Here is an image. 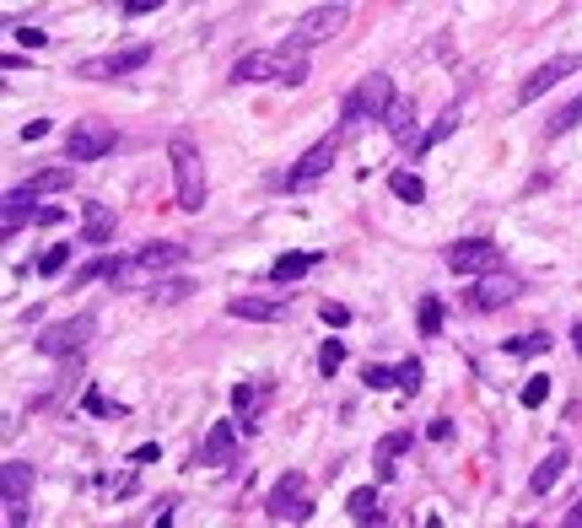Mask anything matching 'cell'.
Here are the masks:
<instances>
[{
    "instance_id": "1",
    "label": "cell",
    "mask_w": 582,
    "mask_h": 528,
    "mask_svg": "<svg viewBox=\"0 0 582 528\" xmlns=\"http://www.w3.org/2000/svg\"><path fill=\"white\" fill-rule=\"evenodd\" d=\"M232 82H286V87H302L307 82V49L302 43H281V49H253L232 65Z\"/></svg>"
},
{
    "instance_id": "2",
    "label": "cell",
    "mask_w": 582,
    "mask_h": 528,
    "mask_svg": "<svg viewBox=\"0 0 582 528\" xmlns=\"http://www.w3.org/2000/svg\"><path fill=\"white\" fill-rule=\"evenodd\" d=\"M189 259V248L183 243H146V248H136L124 264H113V286H124V291H136V286H146V281H157L162 270H178V264Z\"/></svg>"
},
{
    "instance_id": "3",
    "label": "cell",
    "mask_w": 582,
    "mask_h": 528,
    "mask_svg": "<svg viewBox=\"0 0 582 528\" xmlns=\"http://www.w3.org/2000/svg\"><path fill=\"white\" fill-rule=\"evenodd\" d=\"M167 157H173V189H178V211H189V216H200V206H206V194H211V183H206V162H200V151H194L183 136L167 146Z\"/></svg>"
},
{
    "instance_id": "4",
    "label": "cell",
    "mask_w": 582,
    "mask_h": 528,
    "mask_svg": "<svg viewBox=\"0 0 582 528\" xmlns=\"http://www.w3.org/2000/svg\"><path fill=\"white\" fill-rule=\"evenodd\" d=\"M388 103H394V82H388L383 71H372V76H361V87L340 103V124L356 129V124H367V119H383Z\"/></svg>"
},
{
    "instance_id": "5",
    "label": "cell",
    "mask_w": 582,
    "mask_h": 528,
    "mask_svg": "<svg viewBox=\"0 0 582 528\" xmlns=\"http://www.w3.org/2000/svg\"><path fill=\"white\" fill-rule=\"evenodd\" d=\"M113 124H103V119H76L71 124V136H65V162H97V157H108L113 151Z\"/></svg>"
},
{
    "instance_id": "6",
    "label": "cell",
    "mask_w": 582,
    "mask_h": 528,
    "mask_svg": "<svg viewBox=\"0 0 582 528\" xmlns=\"http://www.w3.org/2000/svg\"><path fill=\"white\" fill-rule=\"evenodd\" d=\"M151 65V43H136V49H119V54H103V59H81L76 76L81 82H113V76H129V71H146Z\"/></svg>"
},
{
    "instance_id": "7",
    "label": "cell",
    "mask_w": 582,
    "mask_h": 528,
    "mask_svg": "<svg viewBox=\"0 0 582 528\" xmlns=\"http://www.w3.org/2000/svg\"><path fill=\"white\" fill-rule=\"evenodd\" d=\"M92 329H97V318H92V313H76V318L43 329V335H38V351H43V356H76V351H87Z\"/></svg>"
},
{
    "instance_id": "8",
    "label": "cell",
    "mask_w": 582,
    "mask_h": 528,
    "mask_svg": "<svg viewBox=\"0 0 582 528\" xmlns=\"http://www.w3.org/2000/svg\"><path fill=\"white\" fill-rule=\"evenodd\" d=\"M496 264H501V248L491 237H459L447 248V270L453 276H491Z\"/></svg>"
},
{
    "instance_id": "9",
    "label": "cell",
    "mask_w": 582,
    "mask_h": 528,
    "mask_svg": "<svg viewBox=\"0 0 582 528\" xmlns=\"http://www.w3.org/2000/svg\"><path fill=\"white\" fill-rule=\"evenodd\" d=\"M340 27H345V6H313V12H302V17L291 22V43H302V49L330 43Z\"/></svg>"
},
{
    "instance_id": "10",
    "label": "cell",
    "mask_w": 582,
    "mask_h": 528,
    "mask_svg": "<svg viewBox=\"0 0 582 528\" xmlns=\"http://www.w3.org/2000/svg\"><path fill=\"white\" fill-rule=\"evenodd\" d=\"M313 512V501H307V480L302 475H286L275 491H270V501H265V517L270 523H302Z\"/></svg>"
},
{
    "instance_id": "11",
    "label": "cell",
    "mask_w": 582,
    "mask_h": 528,
    "mask_svg": "<svg viewBox=\"0 0 582 528\" xmlns=\"http://www.w3.org/2000/svg\"><path fill=\"white\" fill-rule=\"evenodd\" d=\"M571 71H582V54H555V59H545L539 71H534L524 87H517V103H534V97H545V92H550V87H561Z\"/></svg>"
},
{
    "instance_id": "12",
    "label": "cell",
    "mask_w": 582,
    "mask_h": 528,
    "mask_svg": "<svg viewBox=\"0 0 582 528\" xmlns=\"http://www.w3.org/2000/svg\"><path fill=\"white\" fill-rule=\"evenodd\" d=\"M335 157H340V136L318 141V146H313V151H307V157H302L291 173H286V183H291V189H307L313 178H323V173H330V162H335Z\"/></svg>"
},
{
    "instance_id": "13",
    "label": "cell",
    "mask_w": 582,
    "mask_h": 528,
    "mask_svg": "<svg viewBox=\"0 0 582 528\" xmlns=\"http://www.w3.org/2000/svg\"><path fill=\"white\" fill-rule=\"evenodd\" d=\"M27 491H33V470L22 458H6L0 464V507H27Z\"/></svg>"
},
{
    "instance_id": "14",
    "label": "cell",
    "mask_w": 582,
    "mask_h": 528,
    "mask_svg": "<svg viewBox=\"0 0 582 528\" xmlns=\"http://www.w3.org/2000/svg\"><path fill=\"white\" fill-rule=\"evenodd\" d=\"M237 458V426L232 421H216L206 431V447H200V464H232Z\"/></svg>"
},
{
    "instance_id": "15",
    "label": "cell",
    "mask_w": 582,
    "mask_h": 528,
    "mask_svg": "<svg viewBox=\"0 0 582 528\" xmlns=\"http://www.w3.org/2000/svg\"><path fill=\"white\" fill-rule=\"evenodd\" d=\"M227 313L232 318H248V323H275L286 313L281 297H227Z\"/></svg>"
},
{
    "instance_id": "16",
    "label": "cell",
    "mask_w": 582,
    "mask_h": 528,
    "mask_svg": "<svg viewBox=\"0 0 582 528\" xmlns=\"http://www.w3.org/2000/svg\"><path fill=\"white\" fill-rule=\"evenodd\" d=\"M33 206H38V194H33L27 183L6 194V211H0V227H6V237H12V232H17L22 221H38V211H33Z\"/></svg>"
},
{
    "instance_id": "17",
    "label": "cell",
    "mask_w": 582,
    "mask_h": 528,
    "mask_svg": "<svg viewBox=\"0 0 582 528\" xmlns=\"http://www.w3.org/2000/svg\"><path fill=\"white\" fill-rule=\"evenodd\" d=\"M512 297H517V281L512 276H496V270L480 276V286H475V307H507Z\"/></svg>"
},
{
    "instance_id": "18",
    "label": "cell",
    "mask_w": 582,
    "mask_h": 528,
    "mask_svg": "<svg viewBox=\"0 0 582 528\" xmlns=\"http://www.w3.org/2000/svg\"><path fill=\"white\" fill-rule=\"evenodd\" d=\"M383 124H388V136H394L400 146H410L415 141V103L394 97V103H388V113H383Z\"/></svg>"
},
{
    "instance_id": "19",
    "label": "cell",
    "mask_w": 582,
    "mask_h": 528,
    "mask_svg": "<svg viewBox=\"0 0 582 528\" xmlns=\"http://www.w3.org/2000/svg\"><path fill=\"white\" fill-rule=\"evenodd\" d=\"M318 259H323L318 248H307V253H281V259L270 264V281H281V286H286V281H302V276L313 270Z\"/></svg>"
},
{
    "instance_id": "20",
    "label": "cell",
    "mask_w": 582,
    "mask_h": 528,
    "mask_svg": "<svg viewBox=\"0 0 582 528\" xmlns=\"http://www.w3.org/2000/svg\"><path fill=\"white\" fill-rule=\"evenodd\" d=\"M561 470H566V447H550L545 453V464L529 475V491L534 496H545V491H555V480H561Z\"/></svg>"
},
{
    "instance_id": "21",
    "label": "cell",
    "mask_w": 582,
    "mask_h": 528,
    "mask_svg": "<svg viewBox=\"0 0 582 528\" xmlns=\"http://www.w3.org/2000/svg\"><path fill=\"white\" fill-rule=\"evenodd\" d=\"M410 447V431H388L383 442H377V453H372V464H377V475L388 480V475H394V458Z\"/></svg>"
},
{
    "instance_id": "22",
    "label": "cell",
    "mask_w": 582,
    "mask_h": 528,
    "mask_svg": "<svg viewBox=\"0 0 582 528\" xmlns=\"http://www.w3.org/2000/svg\"><path fill=\"white\" fill-rule=\"evenodd\" d=\"M81 237H87V243H108V237H113V216H108V206H87Z\"/></svg>"
},
{
    "instance_id": "23",
    "label": "cell",
    "mask_w": 582,
    "mask_h": 528,
    "mask_svg": "<svg viewBox=\"0 0 582 528\" xmlns=\"http://www.w3.org/2000/svg\"><path fill=\"white\" fill-rule=\"evenodd\" d=\"M27 189H33V194H59V189H71V162H65V167H43V173H33Z\"/></svg>"
},
{
    "instance_id": "24",
    "label": "cell",
    "mask_w": 582,
    "mask_h": 528,
    "mask_svg": "<svg viewBox=\"0 0 582 528\" xmlns=\"http://www.w3.org/2000/svg\"><path fill=\"white\" fill-rule=\"evenodd\" d=\"M388 189H394V200H405V206H421L426 200L421 173H394V178H388Z\"/></svg>"
},
{
    "instance_id": "25",
    "label": "cell",
    "mask_w": 582,
    "mask_h": 528,
    "mask_svg": "<svg viewBox=\"0 0 582 528\" xmlns=\"http://www.w3.org/2000/svg\"><path fill=\"white\" fill-rule=\"evenodd\" d=\"M453 129H459V108H447V113H442V119H437V124L426 129V136L415 141V157H421V151H431L437 141H447V136H453Z\"/></svg>"
},
{
    "instance_id": "26",
    "label": "cell",
    "mask_w": 582,
    "mask_h": 528,
    "mask_svg": "<svg viewBox=\"0 0 582 528\" xmlns=\"http://www.w3.org/2000/svg\"><path fill=\"white\" fill-rule=\"evenodd\" d=\"M345 512H351L356 523H377V491H372V485H361V491H351V501H345Z\"/></svg>"
},
{
    "instance_id": "27",
    "label": "cell",
    "mask_w": 582,
    "mask_h": 528,
    "mask_svg": "<svg viewBox=\"0 0 582 528\" xmlns=\"http://www.w3.org/2000/svg\"><path fill=\"white\" fill-rule=\"evenodd\" d=\"M571 124H582V97H571V103H566V108H561L550 124H545V136H566Z\"/></svg>"
},
{
    "instance_id": "28",
    "label": "cell",
    "mask_w": 582,
    "mask_h": 528,
    "mask_svg": "<svg viewBox=\"0 0 582 528\" xmlns=\"http://www.w3.org/2000/svg\"><path fill=\"white\" fill-rule=\"evenodd\" d=\"M340 361H345V346H340V340H323V346H318V372H323V377H335Z\"/></svg>"
},
{
    "instance_id": "29",
    "label": "cell",
    "mask_w": 582,
    "mask_h": 528,
    "mask_svg": "<svg viewBox=\"0 0 582 528\" xmlns=\"http://www.w3.org/2000/svg\"><path fill=\"white\" fill-rule=\"evenodd\" d=\"M65 264H71V243H54V248L38 259V276H59Z\"/></svg>"
},
{
    "instance_id": "30",
    "label": "cell",
    "mask_w": 582,
    "mask_h": 528,
    "mask_svg": "<svg viewBox=\"0 0 582 528\" xmlns=\"http://www.w3.org/2000/svg\"><path fill=\"white\" fill-rule=\"evenodd\" d=\"M421 335H442V302L421 297Z\"/></svg>"
},
{
    "instance_id": "31",
    "label": "cell",
    "mask_w": 582,
    "mask_h": 528,
    "mask_svg": "<svg viewBox=\"0 0 582 528\" xmlns=\"http://www.w3.org/2000/svg\"><path fill=\"white\" fill-rule=\"evenodd\" d=\"M507 351H512V356H539V351H550V335H524V340H507Z\"/></svg>"
},
{
    "instance_id": "32",
    "label": "cell",
    "mask_w": 582,
    "mask_h": 528,
    "mask_svg": "<svg viewBox=\"0 0 582 528\" xmlns=\"http://www.w3.org/2000/svg\"><path fill=\"white\" fill-rule=\"evenodd\" d=\"M318 318L330 323V329H345V323H351V307H345V302H318Z\"/></svg>"
},
{
    "instance_id": "33",
    "label": "cell",
    "mask_w": 582,
    "mask_h": 528,
    "mask_svg": "<svg viewBox=\"0 0 582 528\" xmlns=\"http://www.w3.org/2000/svg\"><path fill=\"white\" fill-rule=\"evenodd\" d=\"M545 393H550V377H529V383H524V393H517V400H524V405L534 410V405H545Z\"/></svg>"
},
{
    "instance_id": "34",
    "label": "cell",
    "mask_w": 582,
    "mask_h": 528,
    "mask_svg": "<svg viewBox=\"0 0 582 528\" xmlns=\"http://www.w3.org/2000/svg\"><path fill=\"white\" fill-rule=\"evenodd\" d=\"M394 372H400V388H405V393H415V388H421V377H426V367H421L415 356H410L405 367H394Z\"/></svg>"
},
{
    "instance_id": "35",
    "label": "cell",
    "mask_w": 582,
    "mask_h": 528,
    "mask_svg": "<svg viewBox=\"0 0 582 528\" xmlns=\"http://www.w3.org/2000/svg\"><path fill=\"white\" fill-rule=\"evenodd\" d=\"M361 383H367V388H394V383H400V372H394V367H367V377H361Z\"/></svg>"
},
{
    "instance_id": "36",
    "label": "cell",
    "mask_w": 582,
    "mask_h": 528,
    "mask_svg": "<svg viewBox=\"0 0 582 528\" xmlns=\"http://www.w3.org/2000/svg\"><path fill=\"white\" fill-rule=\"evenodd\" d=\"M232 405H237V415H243V426H248V410H253V388H248V383L232 388Z\"/></svg>"
},
{
    "instance_id": "37",
    "label": "cell",
    "mask_w": 582,
    "mask_h": 528,
    "mask_svg": "<svg viewBox=\"0 0 582 528\" xmlns=\"http://www.w3.org/2000/svg\"><path fill=\"white\" fill-rule=\"evenodd\" d=\"M189 291H194L189 281H167V286H157V297H162V302H178V297H189Z\"/></svg>"
},
{
    "instance_id": "38",
    "label": "cell",
    "mask_w": 582,
    "mask_h": 528,
    "mask_svg": "<svg viewBox=\"0 0 582 528\" xmlns=\"http://www.w3.org/2000/svg\"><path fill=\"white\" fill-rule=\"evenodd\" d=\"M146 12H162V0H124V17H146Z\"/></svg>"
},
{
    "instance_id": "39",
    "label": "cell",
    "mask_w": 582,
    "mask_h": 528,
    "mask_svg": "<svg viewBox=\"0 0 582 528\" xmlns=\"http://www.w3.org/2000/svg\"><path fill=\"white\" fill-rule=\"evenodd\" d=\"M426 437H431V442H447V437H453V421H447V415H437V421L426 426Z\"/></svg>"
},
{
    "instance_id": "40",
    "label": "cell",
    "mask_w": 582,
    "mask_h": 528,
    "mask_svg": "<svg viewBox=\"0 0 582 528\" xmlns=\"http://www.w3.org/2000/svg\"><path fill=\"white\" fill-rule=\"evenodd\" d=\"M43 136H49V119H27L22 124V141H43Z\"/></svg>"
},
{
    "instance_id": "41",
    "label": "cell",
    "mask_w": 582,
    "mask_h": 528,
    "mask_svg": "<svg viewBox=\"0 0 582 528\" xmlns=\"http://www.w3.org/2000/svg\"><path fill=\"white\" fill-rule=\"evenodd\" d=\"M17 38H22V43H27V49H38V43H43V38H49V33H38V27H17Z\"/></svg>"
},
{
    "instance_id": "42",
    "label": "cell",
    "mask_w": 582,
    "mask_h": 528,
    "mask_svg": "<svg viewBox=\"0 0 582 528\" xmlns=\"http://www.w3.org/2000/svg\"><path fill=\"white\" fill-rule=\"evenodd\" d=\"M54 221H65V211H59V206H43V211H38V227H54Z\"/></svg>"
},
{
    "instance_id": "43",
    "label": "cell",
    "mask_w": 582,
    "mask_h": 528,
    "mask_svg": "<svg viewBox=\"0 0 582 528\" xmlns=\"http://www.w3.org/2000/svg\"><path fill=\"white\" fill-rule=\"evenodd\" d=\"M81 405H87L92 415H103V410H108V405H103V393H97V388H87V400H81Z\"/></svg>"
},
{
    "instance_id": "44",
    "label": "cell",
    "mask_w": 582,
    "mask_h": 528,
    "mask_svg": "<svg viewBox=\"0 0 582 528\" xmlns=\"http://www.w3.org/2000/svg\"><path fill=\"white\" fill-rule=\"evenodd\" d=\"M566 523H571V528H577V523H582V501H577V507H571V512H566Z\"/></svg>"
},
{
    "instance_id": "45",
    "label": "cell",
    "mask_w": 582,
    "mask_h": 528,
    "mask_svg": "<svg viewBox=\"0 0 582 528\" xmlns=\"http://www.w3.org/2000/svg\"><path fill=\"white\" fill-rule=\"evenodd\" d=\"M571 346H577V356H582V323H577V329H571Z\"/></svg>"
}]
</instances>
